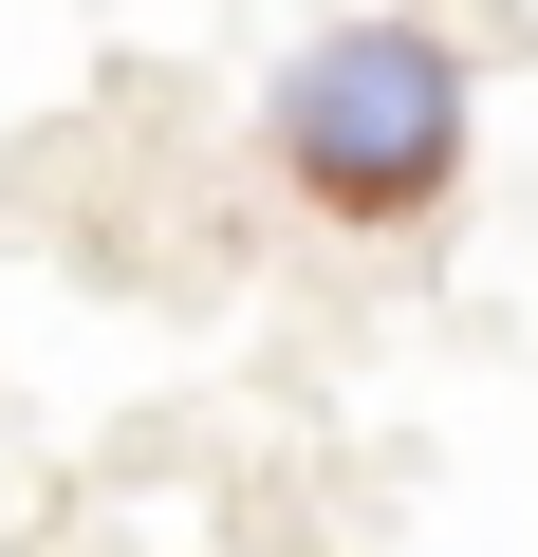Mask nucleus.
Wrapping results in <instances>:
<instances>
[{
    "label": "nucleus",
    "instance_id": "nucleus-1",
    "mask_svg": "<svg viewBox=\"0 0 538 557\" xmlns=\"http://www.w3.org/2000/svg\"><path fill=\"white\" fill-rule=\"evenodd\" d=\"M279 168L353 223H409L446 168H464V57L427 20H335L298 75H279Z\"/></svg>",
    "mask_w": 538,
    "mask_h": 557
}]
</instances>
